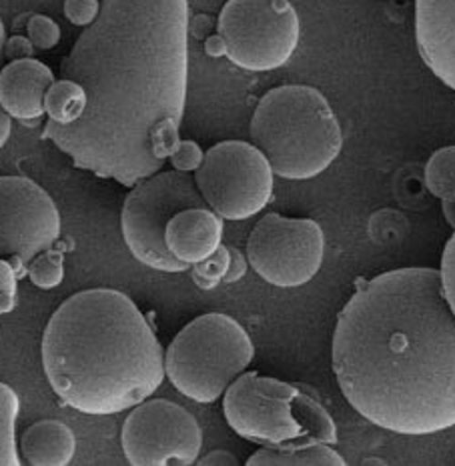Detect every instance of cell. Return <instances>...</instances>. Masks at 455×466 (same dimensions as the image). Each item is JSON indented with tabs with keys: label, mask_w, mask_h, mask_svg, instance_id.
<instances>
[{
	"label": "cell",
	"mask_w": 455,
	"mask_h": 466,
	"mask_svg": "<svg viewBox=\"0 0 455 466\" xmlns=\"http://www.w3.org/2000/svg\"><path fill=\"white\" fill-rule=\"evenodd\" d=\"M187 76V0H103L63 60V78L85 88V113L48 120L45 138L77 168L133 187L181 143Z\"/></svg>",
	"instance_id": "1"
},
{
	"label": "cell",
	"mask_w": 455,
	"mask_h": 466,
	"mask_svg": "<svg viewBox=\"0 0 455 466\" xmlns=\"http://www.w3.org/2000/svg\"><path fill=\"white\" fill-rule=\"evenodd\" d=\"M333 372L363 419L406 437L455 427V314L436 268L359 280L337 317Z\"/></svg>",
	"instance_id": "2"
},
{
	"label": "cell",
	"mask_w": 455,
	"mask_h": 466,
	"mask_svg": "<svg viewBox=\"0 0 455 466\" xmlns=\"http://www.w3.org/2000/svg\"><path fill=\"white\" fill-rule=\"evenodd\" d=\"M40 354L57 397L93 417L135 407L165 379V352L145 314L113 289L68 297L47 324Z\"/></svg>",
	"instance_id": "3"
},
{
	"label": "cell",
	"mask_w": 455,
	"mask_h": 466,
	"mask_svg": "<svg viewBox=\"0 0 455 466\" xmlns=\"http://www.w3.org/2000/svg\"><path fill=\"white\" fill-rule=\"evenodd\" d=\"M251 140L287 180L326 172L341 153V125L329 100L307 85H283L261 96L251 116Z\"/></svg>",
	"instance_id": "4"
},
{
	"label": "cell",
	"mask_w": 455,
	"mask_h": 466,
	"mask_svg": "<svg viewBox=\"0 0 455 466\" xmlns=\"http://www.w3.org/2000/svg\"><path fill=\"white\" fill-rule=\"evenodd\" d=\"M223 414L241 439L263 447L337 442L329 412L295 384L243 372L229 384Z\"/></svg>",
	"instance_id": "5"
},
{
	"label": "cell",
	"mask_w": 455,
	"mask_h": 466,
	"mask_svg": "<svg viewBox=\"0 0 455 466\" xmlns=\"http://www.w3.org/2000/svg\"><path fill=\"white\" fill-rule=\"evenodd\" d=\"M255 347L241 324L223 312L201 314L181 330L165 352V377L199 404L221 399L247 370Z\"/></svg>",
	"instance_id": "6"
},
{
	"label": "cell",
	"mask_w": 455,
	"mask_h": 466,
	"mask_svg": "<svg viewBox=\"0 0 455 466\" xmlns=\"http://www.w3.org/2000/svg\"><path fill=\"white\" fill-rule=\"evenodd\" d=\"M189 207H207L189 172L159 170L135 182L120 212V230L130 255L160 272L189 270L165 247L169 220Z\"/></svg>",
	"instance_id": "7"
},
{
	"label": "cell",
	"mask_w": 455,
	"mask_h": 466,
	"mask_svg": "<svg viewBox=\"0 0 455 466\" xmlns=\"http://www.w3.org/2000/svg\"><path fill=\"white\" fill-rule=\"evenodd\" d=\"M299 35L297 10L289 0H227L217 20L223 55L251 73L287 65Z\"/></svg>",
	"instance_id": "8"
},
{
	"label": "cell",
	"mask_w": 455,
	"mask_h": 466,
	"mask_svg": "<svg viewBox=\"0 0 455 466\" xmlns=\"http://www.w3.org/2000/svg\"><path fill=\"white\" fill-rule=\"evenodd\" d=\"M195 185L221 218L247 220L269 205L273 168L253 143L225 140L203 155L195 170Z\"/></svg>",
	"instance_id": "9"
},
{
	"label": "cell",
	"mask_w": 455,
	"mask_h": 466,
	"mask_svg": "<svg viewBox=\"0 0 455 466\" xmlns=\"http://www.w3.org/2000/svg\"><path fill=\"white\" fill-rule=\"evenodd\" d=\"M326 237L315 220L263 217L247 240V262L257 275L279 289H295L315 279L323 265Z\"/></svg>",
	"instance_id": "10"
},
{
	"label": "cell",
	"mask_w": 455,
	"mask_h": 466,
	"mask_svg": "<svg viewBox=\"0 0 455 466\" xmlns=\"http://www.w3.org/2000/svg\"><path fill=\"white\" fill-rule=\"evenodd\" d=\"M125 459L135 466H189L197 462L203 432L197 419L167 399L133 407L120 431Z\"/></svg>",
	"instance_id": "11"
},
{
	"label": "cell",
	"mask_w": 455,
	"mask_h": 466,
	"mask_svg": "<svg viewBox=\"0 0 455 466\" xmlns=\"http://www.w3.org/2000/svg\"><path fill=\"white\" fill-rule=\"evenodd\" d=\"M60 237V215L45 188L26 177H0V258L18 265L16 275Z\"/></svg>",
	"instance_id": "12"
},
{
	"label": "cell",
	"mask_w": 455,
	"mask_h": 466,
	"mask_svg": "<svg viewBox=\"0 0 455 466\" xmlns=\"http://www.w3.org/2000/svg\"><path fill=\"white\" fill-rule=\"evenodd\" d=\"M416 43L431 73L455 90V0H416Z\"/></svg>",
	"instance_id": "13"
},
{
	"label": "cell",
	"mask_w": 455,
	"mask_h": 466,
	"mask_svg": "<svg viewBox=\"0 0 455 466\" xmlns=\"http://www.w3.org/2000/svg\"><path fill=\"white\" fill-rule=\"evenodd\" d=\"M55 75L36 58H18L0 70V106L25 125L45 116V95Z\"/></svg>",
	"instance_id": "14"
},
{
	"label": "cell",
	"mask_w": 455,
	"mask_h": 466,
	"mask_svg": "<svg viewBox=\"0 0 455 466\" xmlns=\"http://www.w3.org/2000/svg\"><path fill=\"white\" fill-rule=\"evenodd\" d=\"M223 218L209 207L179 210L165 228V247L179 262L191 268L221 247Z\"/></svg>",
	"instance_id": "15"
},
{
	"label": "cell",
	"mask_w": 455,
	"mask_h": 466,
	"mask_svg": "<svg viewBox=\"0 0 455 466\" xmlns=\"http://www.w3.org/2000/svg\"><path fill=\"white\" fill-rule=\"evenodd\" d=\"M75 451V432L60 420L30 424L18 441V452L30 466H65L73 461Z\"/></svg>",
	"instance_id": "16"
},
{
	"label": "cell",
	"mask_w": 455,
	"mask_h": 466,
	"mask_svg": "<svg viewBox=\"0 0 455 466\" xmlns=\"http://www.w3.org/2000/svg\"><path fill=\"white\" fill-rule=\"evenodd\" d=\"M249 466H346V459L327 442L263 447L247 461Z\"/></svg>",
	"instance_id": "17"
},
{
	"label": "cell",
	"mask_w": 455,
	"mask_h": 466,
	"mask_svg": "<svg viewBox=\"0 0 455 466\" xmlns=\"http://www.w3.org/2000/svg\"><path fill=\"white\" fill-rule=\"evenodd\" d=\"M45 115L57 125H73L87 108L85 88L70 78L55 80L45 95Z\"/></svg>",
	"instance_id": "18"
},
{
	"label": "cell",
	"mask_w": 455,
	"mask_h": 466,
	"mask_svg": "<svg viewBox=\"0 0 455 466\" xmlns=\"http://www.w3.org/2000/svg\"><path fill=\"white\" fill-rule=\"evenodd\" d=\"M426 187L443 200V207H455V147H443L429 157Z\"/></svg>",
	"instance_id": "19"
},
{
	"label": "cell",
	"mask_w": 455,
	"mask_h": 466,
	"mask_svg": "<svg viewBox=\"0 0 455 466\" xmlns=\"http://www.w3.org/2000/svg\"><path fill=\"white\" fill-rule=\"evenodd\" d=\"M20 402L8 384L0 382V466H18L20 452L16 451V420Z\"/></svg>",
	"instance_id": "20"
},
{
	"label": "cell",
	"mask_w": 455,
	"mask_h": 466,
	"mask_svg": "<svg viewBox=\"0 0 455 466\" xmlns=\"http://www.w3.org/2000/svg\"><path fill=\"white\" fill-rule=\"evenodd\" d=\"M28 279L38 289H57L65 279L63 250L48 248L28 262Z\"/></svg>",
	"instance_id": "21"
},
{
	"label": "cell",
	"mask_w": 455,
	"mask_h": 466,
	"mask_svg": "<svg viewBox=\"0 0 455 466\" xmlns=\"http://www.w3.org/2000/svg\"><path fill=\"white\" fill-rule=\"evenodd\" d=\"M229 260H231L229 247L221 245V247L213 252V255L207 257L205 260H201V262H197V265L191 267V270H193L195 285L201 287L203 290L215 289V287L219 285V282L223 280L225 275H227Z\"/></svg>",
	"instance_id": "22"
},
{
	"label": "cell",
	"mask_w": 455,
	"mask_h": 466,
	"mask_svg": "<svg viewBox=\"0 0 455 466\" xmlns=\"http://www.w3.org/2000/svg\"><path fill=\"white\" fill-rule=\"evenodd\" d=\"M26 35L36 50H50L60 43L58 25L45 15H33L28 18Z\"/></svg>",
	"instance_id": "23"
},
{
	"label": "cell",
	"mask_w": 455,
	"mask_h": 466,
	"mask_svg": "<svg viewBox=\"0 0 455 466\" xmlns=\"http://www.w3.org/2000/svg\"><path fill=\"white\" fill-rule=\"evenodd\" d=\"M18 302V275L6 258H0V317L13 312Z\"/></svg>",
	"instance_id": "24"
},
{
	"label": "cell",
	"mask_w": 455,
	"mask_h": 466,
	"mask_svg": "<svg viewBox=\"0 0 455 466\" xmlns=\"http://www.w3.org/2000/svg\"><path fill=\"white\" fill-rule=\"evenodd\" d=\"M100 13V0H65V16L75 26H90Z\"/></svg>",
	"instance_id": "25"
},
{
	"label": "cell",
	"mask_w": 455,
	"mask_h": 466,
	"mask_svg": "<svg viewBox=\"0 0 455 466\" xmlns=\"http://www.w3.org/2000/svg\"><path fill=\"white\" fill-rule=\"evenodd\" d=\"M439 277H441L443 295H446L450 307L455 314V232L451 235V238L448 240L446 248H443Z\"/></svg>",
	"instance_id": "26"
},
{
	"label": "cell",
	"mask_w": 455,
	"mask_h": 466,
	"mask_svg": "<svg viewBox=\"0 0 455 466\" xmlns=\"http://www.w3.org/2000/svg\"><path fill=\"white\" fill-rule=\"evenodd\" d=\"M203 155H205L203 150H201L199 145L193 143V140H181L179 147L175 148V153L171 155L169 160L177 170L191 172V170H197L201 160H203Z\"/></svg>",
	"instance_id": "27"
},
{
	"label": "cell",
	"mask_w": 455,
	"mask_h": 466,
	"mask_svg": "<svg viewBox=\"0 0 455 466\" xmlns=\"http://www.w3.org/2000/svg\"><path fill=\"white\" fill-rule=\"evenodd\" d=\"M35 46L30 43L28 36H13L5 43V56L10 60H18V58H33Z\"/></svg>",
	"instance_id": "28"
},
{
	"label": "cell",
	"mask_w": 455,
	"mask_h": 466,
	"mask_svg": "<svg viewBox=\"0 0 455 466\" xmlns=\"http://www.w3.org/2000/svg\"><path fill=\"white\" fill-rule=\"evenodd\" d=\"M229 255H231V260H229V268H227V275H225L223 280L225 282H235L241 277H245V270H247L249 262L243 258V255L237 248H233V247H229Z\"/></svg>",
	"instance_id": "29"
},
{
	"label": "cell",
	"mask_w": 455,
	"mask_h": 466,
	"mask_svg": "<svg viewBox=\"0 0 455 466\" xmlns=\"http://www.w3.org/2000/svg\"><path fill=\"white\" fill-rule=\"evenodd\" d=\"M199 464H209V466H237V459L233 457L229 451H213L209 452L207 457L197 459Z\"/></svg>",
	"instance_id": "30"
},
{
	"label": "cell",
	"mask_w": 455,
	"mask_h": 466,
	"mask_svg": "<svg viewBox=\"0 0 455 466\" xmlns=\"http://www.w3.org/2000/svg\"><path fill=\"white\" fill-rule=\"evenodd\" d=\"M10 130H13V116H10L6 110L0 106V148L8 143Z\"/></svg>",
	"instance_id": "31"
},
{
	"label": "cell",
	"mask_w": 455,
	"mask_h": 466,
	"mask_svg": "<svg viewBox=\"0 0 455 466\" xmlns=\"http://www.w3.org/2000/svg\"><path fill=\"white\" fill-rule=\"evenodd\" d=\"M5 43H6V30H5L3 20H0V58L5 56Z\"/></svg>",
	"instance_id": "32"
}]
</instances>
